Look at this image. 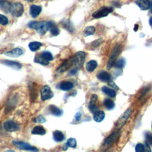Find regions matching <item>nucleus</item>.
I'll return each instance as SVG.
<instances>
[{
	"label": "nucleus",
	"instance_id": "nucleus-1",
	"mask_svg": "<svg viewBox=\"0 0 152 152\" xmlns=\"http://www.w3.org/2000/svg\"><path fill=\"white\" fill-rule=\"evenodd\" d=\"M28 26L31 28L36 30L39 34L43 35L49 29V21H33L28 24Z\"/></svg>",
	"mask_w": 152,
	"mask_h": 152
},
{
	"label": "nucleus",
	"instance_id": "nucleus-2",
	"mask_svg": "<svg viewBox=\"0 0 152 152\" xmlns=\"http://www.w3.org/2000/svg\"><path fill=\"white\" fill-rule=\"evenodd\" d=\"M119 131L118 129L113 132L110 135L106 137L100 147L101 151H107L115 142L116 140L119 138Z\"/></svg>",
	"mask_w": 152,
	"mask_h": 152
},
{
	"label": "nucleus",
	"instance_id": "nucleus-3",
	"mask_svg": "<svg viewBox=\"0 0 152 152\" xmlns=\"http://www.w3.org/2000/svg\"><path fill=\"white\" fill-rule=\"evenodd\" d=\"M86 53L83 51L77 52L75 55L72 56L74 59V68L77 70L80 69L84 63L85 58H86Z\"/></svg>",
	"mask_w": 152,
	"mask_h": 152
},
{
	"label": "nucleus",
	"instance_id": "nucleus-4",
	"mask_svg": "<svg viewBox=\"0 0 152 152\" xmlns=\"http://www.w3.org/2000/svg\"><path fill=\"white\" fill-rule=\"evenodd\" d=\"M121 50V47L119 45H116L115 46V48H113V49L112 52V54L110 56V58H109V61L107 64V70H109L110 69H111V68L113 66L115 62L116 61L117 56L120 53Z\"/></svg>",
	"mask_w": 152,
	"mask_h": 152
},
{
	"label": "nucleus",
	"instance_id": "nucleus-5",
	"mask_svg": "<svg viewBox=\"0 0 152 152\" xmlns=\"http://www.w3.org/2000/svg\"><path fill=\"white\" fill-rule=\"evenodd\" d=\"M74 65V59L73 57H71L70 58L64 61L56 69V72L58 74H62L67 70H68L71 66Z\"/></svg>",
	"mask_w": 152,
	"mask_h": 152
},
{
	"label": "nucleus",
	"instance_id": "nucleus-6",
	"mask_svg": "<svg viewBox=\"0 0 152 152\" xmlns=\"http://www.w3.org/2000/svg\"><path fill=\"white\" fill-rule=\"evenodd\" d=\"M131 112H132L131 109H128L119 118V119L117 121V122L115 124V128L119 130L126 123L127 121L128 120V119L131 115Z\"/></svg>",
	"mask_w": 152,
	"mask_h": 152
},
{
	"label": "nucleus",
	"instance_id": "nucleus-7",
	"mask_svg": "<svg viewBox=\"0 0 152 152\" xmlns=\"http://www.w3.org/2000/svg\"><path fill=\"white\" fill-rule=\"evenodd\" d=\"M113 11V8L110 7H102L98 10L95 11L93 14L92 17L94 18H100L107 16L109 13Z\"/></svg>",
	"mask_w": 152,
	"mask_h": 152
},
{
	"label": "nucleus",
	"instance_id": "nucleus-8",
	"mask_svg": "<svg viewBox=\"0 0 152 152\" xmlns=\"http://www.w3.org/2000/svg\"><path fill=\"white\" fill-rule=\"evenodd\" d=\"M24 12V7L23 4L20 2H15L12 3L11 9L10 12L14 17H20Z\"/></svg>",
	"mask_w": 152,
	"mask_h": 152
},
{
	"label": "nucleus",
	"instance_id": "nucleus-9",
	"mask_svg": "<svg viewBox=\"0 0 152 152\" xmlns=\"http://www.w3.org/2000/svg\"><path fill=\"white\" fill-rule=\"evenodd\" d=\"M13 144L17 147L20 150H27V151H31L33 152H37L38 149L33 146H31L28 143H26L23 141H12Z\"/></svg>",
	"mask_w": 152,
	"mask_h": 152
},
{
	"label": "nucleus",
	"instance_id": "nucleus-10",
	"mask_svg": "<svg viewBox=\"0 0 152 152\" xmlns=\"http://www.w3.org/2000/svg\"><path fill=\"white\" fill-rule=\"evenodd\" d=\"M41 92V99L42 101H45L48 99L52 98L53 96V93L51 90V88L47 85L43 86L40 90Z\"/></svg>",
	"mask_w": 152,
	"mask_h": 152
},
{
	"label": "nucleus",
	"instance_id": "nucleus-11",
	"mask_svg": "<svg viewBox=\"0 0 152 152\" xmlns=\"http://www.w3.org/2000/svg\"><path fill=\"white\" fill-rule=\"evenodd\" d=\"M4 128L8 132H14L18 129L19 126L14 122L12 121H8L4 124Z\"/></svg>",
	"mask_w": 152,
	"mask_h": 152
},
{
	"label": "nucleus",
	"instance_id": "nucleus-12",
	"mask_svg": "<svg viewBox=\"0 0 152 152\" xmlns=\"http://www.w3.org/2000/svg\"><path fill=\"white\" fill-rule=\"evenodd\" d=\"M1 62L2 64H4L7 66L11 67L12 68H14L15 69H20L22 67L21 64L16 61H10V60H2V61H1Z\"/></svg>",
	"mask_w": 152,
	"mask_h": 152
},
{
	"label": "nucleus",
	"instance_id": "nucleus-13",
	"mask_svg": "<svg viewBox=\"0 0 152 152\" xmlns=\"http://www.w3.org/2000/svg\"><path fill=\"white\" fill-rule=\"evenodd\" d=\"M97 77L99 80L103 82L110 81L111 80L110 74L106 71H100L97 74Z\"/></svg>",
	"mask_w": 152,
	"mask_h": 152
},
{
	"label": "nucleus",
	"instance_id": "nucleus-14",
	"mask_svg": "<svg viewBox=\"0 0 152 152\" xmlns=\"http://www.w3.org/2000/svg\"><path fill=\"white\" fill-rule=\"evenodd\" d=\"M73 87V83L69 81H63L61 82L58 86V88L63 91H69Z\"/></svg>",
	"mask_w": 152,
	"mask_h": 152
},
{
	"label": "nucleus",
	"instance_id": "nucleus-15",
	"mask_svg": "<svg viewBox=\"0 0 152 152\" xmlns=\"http://www.w3.org/2000/svg\"><path fill=\"white\" fill-rule=\"evenodd\" d=\"M97 96L96 94H93L90 98V100L88 104V108L92 113H95L97 110V107L96 106V103L97 100Z\"/></svg>",
	"mask_w": 152,
	"mask_h": 152
},
{
	"label": "nucleus",
	"instance_id": "nucleus-16",
	"mask_svg": "<svg viewBox=\"0 0 152 152\" xmlns=\"http://www.w3.org/2000/svg\"><path fill=\"white\" fill-rule=\"evenodd\" d=\"M42 11V7L39 5H32L30 7V14L33 17H37Z\"/></svg>",
	"mask_w": 152,
	"mask_h": 152
},
{
	"label": "nucleus",
	"instance_id": "nucleus-17",
	"mask_svg": "<svg viewBox=\"0 0 152 152\" xmlns=\"http://www.w3.org/2000/svg\"><path fill=\"white\" fill-rule=\"evenodd\" d=\"M48 110L52 115L55 116H61L63 113V111L61 109L53 104L49 106Z\"/></svg>",
	"mask_w": 152,
	"mask_h": 152
},
{
	"label": "nucleus",
	"instance_id": "nucleus-18",
	"mask_svg": "<svg viewBox=\"0 0 152 152\" xmlns=\"http://www.w3.org/2000/svg\"><path fill=\"white\" fill-rule=\"evenodd\" d=\"M23 53V51L20 48H15L12 49V50L8 51L5 53V55L10 56V57H12V58H17L20 56H21Z\"/></svg>",
	"mask_w": 152,
	"mask_h": 152
},
{
	"label": "nucleus",
	"instance_id": "nucleus-19",
	"mask_svg": "<svg viewBox=\"0 0 152 152\" xmlns=\"http://www.w3.org/2000/svg\"><path fill=\"white\" fill-rule=\"evenodd\" d=\"M12 3L7 0H0V8L5 12H10Z\"/></svg>",
	"mask_w": 152,
	"mask_h": 152
},
{
	"label": "nucleus",
	"instance_id": "nucleus-20",
	"mask_svg": "<svg viewBox=\"0 0 152 152\" xmlns=\"http://www.w3.org/2000/svg\"><path fill=\"white\" fill-rule=\"evenodd\" d=\"M150 0H138L137 4L142 10H147L150 7Z\"/></svg>",
	"mask_w": 152,
	"mask_h": 152
},
{
	"label": "nucleus",
	"instance_id": "nucleus-21",
	"mask_svg": "<svg viewBox=\"0 0 152 152\" xmlns=\"http://www.w3.org/2000/svg\"><path fill=\"white\" fill-rule=\"evenodd\" d=\"M32 134L43 135L46 134V129L41 125H37L34 126L31 130Z\"/></svg>",
	"mask_w": 152,
	"mask_h": 152
},
{
	"label": "nucleus",
	"instance_id": "nucleus-22",
	"mask_svg": "<svg viewBox=\"0 0 152 152\" xmlns=\"http://www.w3.org/2000/svg\"><path fill=\"white\" fill-rule=\"evenodd\" d=\"M53 138L56 142H62L65 139V135L61 131L56 130L53 133Z\"/></svg>",
	"mask_w": 152,
	"mask_h": 152
},
{
	"label": "nucleus",
	"instance_id": "nucleus-23",
	"mask_svg": "<svg viewBox=\"0 0 152 152\" xmlns=\"http://www.w3.org/2000/svg\"><path fill=\"white\" fill-rule=\"evenodd\" d=\"M49 30H50V33L54 36H58L59 33H60V31L58 28V27H57V26L52 21H49Z\"/></svg>",
	"mask_w": 152,
	"mask_h": 152
},
{
	"label": "nucleus",
	"instance_id": "nucleus-24",
	"mask_svg": "<svg viewBox=\"0 0 152 152\" xmlns=\"http://www.w3.org/2000/svg\"><path fill=\"white\" fill-rule=\"evenodd\" d=\"M104 117H105V114L104 112L102 110L97 111L94 113V115H93V119L97 122H102L104 119Z\"/></svg>",
	"mask_w": 152,
	"mask_h": 152
},
{
	"label": "nucleus",
	"instance_id": "nucleus-25",
	"mask_svg": "<svg viewBox=\"0 0 152 152\" xmlns=\"http://www.w3.org/2000/svg\"><path fill=\"white\" fill-rule=\"evenodd\" d=\"M97 66V63L94 60L88 61L86 65V69L88 72H93Z\"/></svg>",
	"mask_w": 152,
	"mask_h": 152
},
{
	"label": "nucleus",
	"instance_id": "nucleus-26",
	"mask_svg": "<svg viewBox=\"0 0 152 152\" xmlns=\"http://www.w3.org/2000/svg\"><path fill=\"white\" fill-rule=\"evenodd\" d=\"M34 61V62L38 63V64L43 65H48L49 64V62L48 61L46 60L40 54L36 55L35 56Z\"/></svg>",
	"mask_w": 152,
	"mask_h": 152
},
{
	"label": "nucleus",
	"instance_id": "nucleus-27",
	"mask_svg": "<svg viewBox=\"0 0 152 152\" xmlns=\"http://www.w3.org/2000/svg\"><path fill=\"white\" fill-rule=\"evenodd\" d=\"M102 91L105 93L106 94H107V96H109L110 97H115L116 95V93L115 92V91L113 89L110 88L106 86H103L102 87Z\"/></svg>",
	"mask_w": 152,
	"mask_h": 152
},
{
	"label": "nucleus",
	"instance_id": "nucleus-28",
	"mask_svg": "<svg viewBox=\"0 0 152 152\" xmlns=\"http://www.w3.org/2000/svg\"><path fill=\"white\" fill-rule=\"evenodd\" d=\"M41 46H42V43L39 42H31L28 44V48L30 50L33 52H34L38 50Z\"/></svg>",
	"mask_w": 152,
	"mask_h": 152
},
{
	"label": "nucleus",
	"instance_id": "nucleus-29",
	"mask_svg": "<svg viewBox=\"0 0 152 152\" xmlns=\"http://www.w3.org/2000/svg\"><path fill=\"white\" fill-rule=\"evenodd\" d=\"M103 104H104V107L107 109H108V110H112L115 107V103H114V102L112 100L109 99H106L104 100Z\"/></svg>",
	"mask_w": 152,
	"mask_h": 152
},
{
	"label": "nucleus",
	"instance_id": "nucleus-30",
	"mask_svg": "<svg viewBox=\"0 0 152 152\" xmlns=\"http://www.w3.org/2000/svg\"><path fill=\"white\" fill-rule=\"evenodd\" d=\"M95 31H96V28L94 27L88 26L84 29L83 33L86 36H88L90 35H93Z\"/></svg>",
	"mask_w": 152,
	"mask_h": 152
},
{
	"label": "nucleus",
	"instance_id": "nucleus-31",
	"mask_svg": "<svg viewBox=\"0 0 152 152\" xmlns=\"http://www.w3.org/2000/svg\"><path fill=\"white\" fill-rule=\"evenodd\" d=\"M40 55L47 61H52L53 59V57L52 54L49 52V51H43L42 52H41Z\"/></svg>",
	"mask_w": 152,
	"mask_h": 152
},
{
	"label": "nucleus",
	"instance_id": "nucleus-32",
	"mask_svg": "<svg viewBox=\"0 0 152 152\" xmlns=\"http://www.w3.org/2000/svg\"><path fill=\"white\" fill-rule=\"evenodd\" d=\"M62 26L66 29L68 30V31H69L70 32H72V30H73V27L72 26V24L71 23H70L69 20H64L62 22Z\"/></svg>",
	"mask_w": 152,
	"mask_h": 152
},
{
	"label": "nucleus",
	"instance_id": "nucleus-33",
	"mask_svg": "<svg viewBox=\"0 0 152 152\" xmlns=\"http://www.w3.org/2000/svg\"><path fill=\"white\" fill-rule=\"evenodd\" d=\"M125 64V59L124 58H121V59L116 61V62H115L113 65L115 68L120 69V68H122L124 66Z\"/></svg>",
	"mask_w": 152,
	"mask_h": 152
},
{
	"label": "nucleus",
	"instance_id": "nucleus-34",
	"mask_svg": "<svg viewBox=\"0 0 152 152\" xmlns=\"http://www.w3.org/2000/svg\"><path fill=\"white\" fill-rule=\"evenodd\" d=\"M66 145L68 147L71 148H75L77 147V141L74 138H69L66 143Z\"/></svg>",
	"mask_w": 152,
	"mask_h": 152
},
{
	"label": "nucleus",
	"instance_id": "nucleus-35",
	"mask_svg": "<svg viewBox=\"0 0 152 152\" xmlns=\"http://www.w3.org/2000/svg\"><path fill=\"white\" fill-rule=\"evenodd\" d=\"M135 152H145L144 145L141 143H138L135 146Z\"/></svg>",
	"mask_w": 152,
	"mask_h": 152
},
{
	"label": "nucleus",
	"instance_id": "nucleus-36",
	"mask_svg": "<svg viewBox=\"0 0 152 152\" xmlns=\"http://www.w3.org/2000/svg\"><path fill=\"white\" fill-rule=\"evenodd\" d=\"M8 23V20L7 17L0 14V24L5 26V25H7Z\"/></svg>",
	"mask_w": 152,
	"mask_h": 152
},
{
	"label": "nucleus",
	"instance_id": "nucleus-37",
	"mask_svg": "<svg viewBox=\"0 0 152 152\" xmlns=\"http://www.w3.org/2000/svg\"><path fill=\"white\" fill-rule=\"evenodd\" d=\"M103 42V39L102 38L98 39L94 41H93V42H91V46L93 48H97L98 47L99 45H100Z\"/></svg>",
	"mask_w": 152,
	"mask_h": 152
},
{
	"label": "nucleus",
	"instance_id": "nucleus-38",
	"mask_svg": "<svg viewBox=\"0 0 152 152\" xmlns=\"http://www.w3.org/2000/svg\"><path fill=\"white\" fill-rule=\"evenodd\" d=\"M34 121L35 122L42 124V123H44L46 122V119L43 118V116L42 115H39L36 118H35V119H34Z\"/></svg>",
	"mask_w": 152,
	"mask_h": 152
},
{
	"label": "nucleus",
	"instance_id": "nucleus-39",
	"mask_svg": "<svg viewBox=\"0 0 152 152\" xmlns=\"http://www.w3.org/2000/svg\"><path fill=\"white\" fill-rule=\"evenodd\" d=\"M37 97V92L36 90H35L34 88H31V93H30V99L32 100H34Z\"/></svg>",
	"mask_w": 152,
	"mask_h": 152
},
{
	"label": "nucleus",
	"instance_id": "nucleus-40",
	"mask_svg": "<svg viewBox=\"0 0 152 152\" xmlns=\"http://www.w3.org/2000/svg\"><path fill=\"white\" fill-rule=\"evenodd\" d=\"M145 139H146V143L148 145H152V135L148 133L145 134Z\"/></svg>",
	"mask_w": 152,
	"mask_h": 152
},
{
	"label": "nucleus",
	"instance_id": "nucleus-41",
	"mask_svg": "<svg viewBox=\"0 0 152 152\" xmlns=\"http://www.w3.org/2000/svg\"><path fill=\"white\" fill-rule=\"evenodd\" d=\"M108 84L112 87L113 88L114 90H119V87H118V86L112 81H110L109 83H108Z\"/></svg>",
	"mask_w": 152,
	"mask_h": 152
},
{
	"label": "nucleus",
	"instance_id": "nucleus-42",
	"mask_svg": "<svg viewBox=\"0 0 152 152\" xmlns=\"http://www.w3.org/2000/svg\"><path fill=\"white\" fill-rule=\"evenodd\" d=\"M74 118H75V119L77 121H80V119H81V113L80 112L77 113L75 114Z\"/></svg>",
	"mask_w": 152,
	"mask_h": 152
},
{
	"label": "nucleus",
	"instance_id": "nucleus-43",
	"mask_svg": "<svg viewBox=\"0 0 152 152\" xmlns=\"http://www.w3.org/2000/svg\"><path fill=\"white\" fill-rule=\"evenodd\" d=\"M144 147H145V152H151V148H150L149 145L147 143L145 142Z\"/></svg>",
	"mask_w": 152,
	"mask_h": 152
},
{
	"label": "nucleus",
	"instance_id": "nucleus-44",
	"mask_svg": "<svg viewBox=\"0 0 152 152\" xmlns=\"http://www.w3.org/2000/svg\"><path fill=\"white\" fill-rule=\"evenodd\" d=\"M138 25L137 24H135V26H134V30L135 31H137V30H138Z\"/></svg>",
	"mask_w": 152,
	"mask_h": 152
},
{
	"label": "nucleus",
	"instance_id": "nucleus-45",
	"mask_svg": "<svg viewBox=\"0 0 152 152\" xmlns=\"http://www.w3.org/2000/svg\"><path fill=\"white\" fill-rule=\"evenodd\" d=\"M149 24H150V25L152 27V17L150 18V20H149Z\"/></svg>",
	"mask_w": 152,
	"mask_h": 152
},
{
	"label": "nucleus",
	"instance_id": "nucleus-46",
	"mask_svg": "<svg viewBox=\"0 0 152 152\" xmlns=\"http://www.w3.org/2000/svg\"><path fill=\"white\" fill-rule=\"evenodd\" d=\"M5 152H15V151L14 150H7Z\"/></svg>",
	"mask_w": 152,
	"mask_h": 152
},
{
	"label": "nucleus",
	"instance_id": "nucleus-47",
	"mask_svg": "<svg viewBox=\"0 0 152 152\" xmlns=\"http://www.w3.org/2000/svg\"><path fill=\"white\" fill-rule=\"evenodd\" d=\"M150 11H151V12H152V1L151 2V3H150Z\"/></svg>",
	"mask_w": 152,
	"mask_h": 152
},
{
	"label": "nucleus",
	"instance_id": "nucleus-48",
	"mask_svg": "<svg viewBox=\"0 0 152 152\" xmlns=\"http://www.w3.org/2000/svg\"><path fill=\"white\" fill-rule=\"evenodd\" d=\"M25 1H26L27 2H33L34 0H25Z\"/></svg>",
	"mask_w": 152,
	"mask_h": 152
},
{
	"label": "nucleus",
	"instance_id": "nucleus-49",
	"mask_svg": "<svg viewBox=\"0 0 152 152\" xmlns=\"http://www.w3.org/2000/svg\"><path fill=\"white\" fill-rule=\"evenodd\" d=\"M106 152H112V151H106Z\"/></svg>",
	"mask_w": 152,
	"mask_h": 152
},
{
	"label": "nucleus",
	"instance_id": "nucleus-50",
	"mask_svg": "<svg viewBox=\"0 0 152 152\" xmlns=\"http://www.w3.org/2000/svg\"><path fill=\"white\" fill-rule=\"evenodd\" d=\"M151 129H152V124H151Z\"/></svg>",
	"mask_w": 152,
	"mask_h": 152
}]
</instances>
